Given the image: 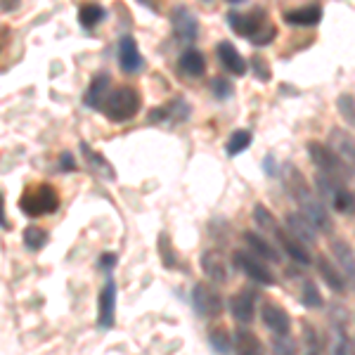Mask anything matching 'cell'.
Listing matches in <instances>:
<instances>
[{
    "mask_svg": "<svg viewBox=\"0 0 355 355\" xmlns=\"http://www.w3.org/2000/svg\"><path fill=\"white\" fill-rule=\"evenodd\" d=\"M0 48H3V43H0Z\"/></svg>",
    "mask_w": 355,
    "mask_h": 355,
    "instance_id": "681fc988",
    "label": "cell"
},
{
    "mask_svg": "<svg viewBox=\"0 0 355 355\" xmlns=\"http://www.w3.org/2000/svg\"><path fill=\"white\" fill-rule=\"evenodd\" d=\"M244 242L249 244L251 254H256L259 259L270 261V263H282V256H279V251L270 244V239L261 237V234H256V232H244Z\"/></svg>",
    "mask_w": 355,
    "mask_h": 355,
    "instance_id": "d6986e66",
    "label": "cell"
},
{
    "mask_svg": "<svg viewBox=\"0 0 355 355\" xmlns=\"http://www.w3.org/2000/svg\"><path fill=\"white\" fill-rule=\"evenodd\" d=\"M209 88L216 100H227V97L232 95V83L225 81V78H214V81L209 83Z\"/></svg>",
    "mask_w": 355,
    "mask_h": 355,
    "instance_id": "8d00e7d4",
    "label": "cell"
},
{
    "mask_svg": "<svg viewBox=\"0 0 355 355\" xmlns=\"http://www.w3.org/2000/svg\"><path fill=\"white\" fill-rule=\"evenodd\" d=\"M331 137H334V140H339V142H336L339 157H348V162H353V137L346 135L343 130H334Z\"/></svg>",
    "mask_w": 355,
    "mask_h": 355,
    "instance_id": "d590c367",
    "label": "cell"
},
{
    "mask_svg": "<svg viewBox=\"0 0 355 355\" xmlns=\"http://www.w3.org/2000/svg\"><path fill=\"white\" fill-rule=\"evenodd\" d=\"M331 206H334V211H339V214H346V216H353V192L346 190V185H341L339 190L331 194Z\"/></svg>",
    "mask_w": 355,
    "mask_h": 355,
    "instance_id": "f1b7e54d",
    "label": "cell"
},
{
    "mask_svg": "<svg viewBox=\"0 0 355 355\" xmlns=\"http://www.w3.org/2000/svg\"><path fill=\"white\" fill-rule=\"evenodd\" d=\"M140 105H142V97L135 88H130V85H119V88H114L112 93L102 100L100 110L105 112V116L110 119V121L123 123V121H130V119L140 112Z\"/></svg>",
    "mask_w": 355,
    "mask_h": 355,
    "instance_id": "7a4b0ae2",
    "label": "cell"
},
{
    "mask_svg": "<svg viewBox=\"0 0 355 355\" xmlns=\"http://www.w3.org/2000/svg\"><path fill=\"white\" fill-rule=\"evenodd\" d=\"M190 116V105L185 100H173L164 107H157L152 114H150V123H178V121H185Z\"/></svg>",
    "mask_w": 355,
    "mask_h": 355,
    "instance_id": "4fadbf2b",
    "label": "cell"
},
{
    "mask_svg": "<svg viewBox=\"0 0 355 355\" xmlns=\"http://www.w3.org/2000/svg\"><path fill=\"white\" fill-rule=\"evenodd\" d=\"M0 227L10 230V220H8V216H5V199H3V194H0Z\"/></svg>",
    "mask_w": 355,
    "mask_h": 355,
    "instance_id": "ee69618b",
    "label": "cell"
},
{
    "mask_svg": "<svg viewBox=\"0 0 355 355\" xmlns=\"http://www.w3.org/2000/svg\"><path fill=\"white\" fill-rule=\"evenodd\" d=\"M157 249H159V256H162L164 266H166V268H175L178 256H175L173 246H171V237H168V232H162V234H159V239H157Z\"/></svg>",
    "mask_w": 355,
    "mask_h": 355,
    "instance_id": "1f68e13d",
    "label": "cell"
},
{
    "mask_svg": "<svg viewBox=\"0 0 355 355\" xmlns=\"http://www.w3.org/2000/svg\"><path fill=\"white\" fill-rule=\"evenodd\" d=\"M249 145H251V133H249V130H234V133L227 137L225 152H227V157H237V154H242Z\"/></svg>",
    "mask_w": 355,
    "mask_h": 355,
    "instance_id": "f546056e",
    "label": "cell"
},
{
    "mask_svg": "<svg viewBox=\"0 0 355 355\" xmlns=\"http://www.w3.org/2000/svg\"><path fill=\"white\" fill-rule=\"evenodd\" d=\"M230 341H232V351H237V353H261L263 351V343L256 339V334L249 329L232 331Z\"/></svg>",
    "mask_w": 355,
    "mask_h": 355,
    "instance_id": "cb8c5ba5",
    "label": "cell"
},
{
    "mask_svg": "<svg viewBox=\"0 0 355 355\" xmlns=\"http://www.w3.org/2000/svg\"><path fill=\"white\" fill-rule=\"evenodd\" d=\"M284 171H287V173L291 175V180L287 178V187H289L291 197L299 202L301 214L313 223L315 230H320V232H331V230H334V223H331L327 209H324V204L320 202V199H315L313 194H311V190H308V185H306V180H303V175L294 168V166H287Z\"/></svg>",
    "mask_w": 355,
    "mask_h": 355,
    "instance_id": "6da1fadb",
    "label": "cell"
},
{
    "mask_svg": "<svg viewBox=\"0 0 355 355\" xmlns=\"http://www.w3.org/2000/svg\"><path fill=\"white\" fill-rule=\"evenodd\" d=\"M110 73H97L93 78V83H90L88 93H85V105L90 107V110H100L102 107V100H105L107 90H110Z\"/></svg>",
    "mask_w": 355,
    "mask_h": 355,
    "instance_id": "603a6c76",
    "label": "cell"
},
{
    "mask_svg": "<svg viewBox=\"0 0 355 355\" xmlns=\"http://www.w3.org/2000/svg\"><path fill=\"white\" fill-rule=\"evenodd\" d=\"M315 187H318V192L322 194V199H331V194L341 187V180L329 173H318L315 175Z\"/></svg>",
    "mask_w": 355,
    "mask_h": 355,
    "instance_id": "4dcf8cb0",
    "label": "cell"
},
{
    "mask_svg": "<svg viewBox=\"0 0 355 355\" xmlns=\"http://www.w3.org/2000/svg\"><path fill=\"white\" fill-rule=\"evenodd\" d=\"M275 351L277 353H294L296 351V343L289 339V334H279L277 339H275Z\"/></svg>",
    "mask_w": 355,
    "mask_h": 355,
    "instance_id": "60d3db41",
    "label": "cell"
},
{
    "mask_svg": "<svg viewBox=\"0 0 355 355\" xmlns=\"http://www.w3.org/2000/svg\"><path fill=\"white\" fill-rule=\"evenodd\" d=\"M227 3H232V5H237V3H242V0H227Z\"/></svg>",
    "mask_w": 355,
    "mask_h": 355,
    "instance_id": "c3c4849f",
    "label": "cell"
},
{
    "mask_svg": "<svg viewBox=\"0 0 355 355\" xmlns=\"http://www.w3.org/2000/svg\"><path fill=\"white\" fill-rule=\"evenodd\" d=\"M261 320H263V324H266V327L270 329L275 336L289 334V331H291L289 313L284 311L282 306H277V303H270V301L263 303V306H261Z\"/></svg>",
    "mask_w": 355,
    "mask_h": 355,
    "instance_id": "8fae6325",
    "label": "cell"
},
{
    "mask_svg": "<svg viewBox=\"0 0 355 355\" xmlns=\"http://www.w3.org/2000/svg\"><path fill=\"white\" fill-rule=\"evenodd\" d=\"M254 220H256V225H259L261 230H266V232H272L275 227L279 225V223L275 220L272 211H268L263 204H256V209H254Z\"/></svg>",
    "mask_w": 355,
    "mask_h": 355,
    "instance_id": "836d02e7",
    "label": "cell"
},
{
    "mask_svg": "<svg viewBox=\"0 0 355 355\" xmlns=\"http://www.w3.org/2000/svg\"><path fill=\"white\" fill-rule=\"evenodd\" d=\"M105 17H107L105 8L97 3H85L78 8V21H81V26H85V28H95Z\"/></svg>",
    "mask_w": 355,
    "mask_h": 355,
    "instance_id": "484cf974",
    "label": "cell"
},
{
    "mask_svg": "<svg viewBox=\"0 0 355 355\" xmlns=\"http://www.w3.org/2000/svg\"><path fill=\"white\" fill-rule=\"evenodd\" d=\"M322 19V8L320 5H303V8L287 10L284 12V21L291 26H315Z\"/></svg>",
    "mask_w": 355,
    "mask_h": 355,
    "instance_id": "ac0fdd59",
    "label": "cell"
},
{
    "mask_svg": "<svg viewBox=\"0 0 355 355\" xmlns=\"http://www.w3.org/2000/svg\"><path fill=\"white\" fill-rule=\"evenodd\" d=\"M19 209L24 211L28 218L50 216L60 209V192H57L50 182H36V185H31L21 194Z\"/></svg>",
    "mask_w": 355,
    "mask_h": 355,
    "instance_id": "3957f363",
    "label": "cell"
},
{
    "mask_svg": "<svg viewBox=\"0 0 355 355\" xmlns=\"http://www.w3.org/2000/svg\"><path fill=\"white\" fill-rule=\"evenodd\" d=\"M48 237L50 234L43 230V227H36V225H31V227H26L24 234H21V239H24V246L28 251H41L45 244H48Z\"/></svg>",
    "mask_w": 355,
    "mask_h": 355,
    "instance_id": "83f0119b",
    "label": "cell"
},
{
    "mask_svg": "<svg viewBox=\"0 0 355 355\" xmlns=\"http://www.w3.org/2000/svg\"><path fill=\"white\" fill-rule=\"evenodd\" d=\"M17 5H19V0H0V8H3L5 12H10V10H15Z\"/></svg>",
    "mask_w": 355,
    "mask_h": 355,
    "instance_id": "bcb514c9",
    "label": "cell"
},
{
    "mask_svg": "<svg viewBox=\"0 0 355 355\" xmlns=\"http://www.w3.org/2000/svg\"><path fill=\"white\" fill-rule=\"evenodd\" d=\"M266 175H277V168H275V159L272 157H266Z\"/></svg>",
    "mask_w": 355,
    "mask_h": 355,
    "instance_id": "f6af8a7d",
    "label": "cell"
},
{
    "mask_svg": "<svg viewBox=\"0 0 355 355\" xmlns=\"http://www.w3.org/2000/svg\"><path fill=\"white\" fill-rule=\"evenodd\" d=\"M202 270L206 277H211L214 282H227V277H230V272H227V261L223 259L220 251H204L202 254Z\"/></svg>",
    "mask_w": 355,
    "mask_h": 355,
    "instance_id": "2e32d148",
    "label": "cell"
},
{
    "mask_svg": "<svg viewBox=\"0 0 355 355\" xmlns=\"http://www.w3.org/2000/svg\"><path fill=\"white\" fill-rule=\"evenodd\" d=\"M192 308L199 318H218L223 313V296L209 284L199 282L192 289Z\"/></svg>",
    "mask_w": 355,
    "mask_h": 355,
    "instance_id": "8992f818",
    "label": "cell"
},
{
    "mask_svg": "<svg viewBox=\"0 0 355 355\" xmlns=\"http://www.w3.org/2000/svg\"><path fill=\"white\" fill-rule=\"evenodd\" d=\"M137 3H142L145 8L154 10V12H159V0H137Z\"/></svg>",
    "mask_w": 355,
    "mask_h": 355,
    "instance_id": "7dc6e473",
    "label": "cell"
},
{
    "mask_svg": "<svg viewBox=\"0 0 355 355\" xmlns=\"http://www.w3.org/2000/svg\"><path fill=\"white\" fill-rule=\"evenodd\" d=\"M272 234H275V239H277L279 246L284 249V254H287L291 261L301 263V266H311V263H313L311 251H308V246L303 244V242H299V239H296L294 234L287 232V230H282L279 225L275 227Z\"/></svg>",
    "mask_w": 355,
    "mask_h": 355,
    "instance_id": "30bf717a",
    "label": "cell"
},
{
    "mask_svg": "<svg viewBox=\"0 0 355 355\" xmlns=\"http://www.w3.org/2000/svg\"><path fill=\"white\" fill-rule=\"evenodd\" d=\"M251 69H254V73L261 78V81H270L272 73H270V69H268V62L263 60V57H259V55L251 57Z\"/></svg>",
    "mask_w": 355,
    "mask_h": 355,
    "instance_id": "f35d334b",
    "label": "cell"
},
{
    "mask_svg": "<svg viewBox=\"0 0 355 355\" xmlns=\"http://www.w3.org/2000/svg\"><path fill=\"white\" fill-rule=\"evenodd\" d=\"M171 26H173V33L178 41L182 43H192L197 41L199 36V21L197 17L190 8H185V5H178L173 10V15H171Z\"/></svg>",
    "mask_w": 355,
    "mask_h": 355,
    "instance_id": "52a82bcc",
    "label": "cell"
},
{
    "mask_svg": "<svg viewBox=\"0 0 355 355\" xmlns=\"http://www.w3.org/2000/svg\"><path fill=\"white\" fill-rule=\"evenodd\" d=\"M178 69L190 78H202L206 73V60L199 50L190 48L180 55V60H178Z\"/></svg>",
    "mask_w": 355,
    "mask_h": 355,
    "instance_id": "ffe728a7",
    "label": "cell"
},
{
    "mask_svg": "<svg viewBox=\"0 0 355 355\" xmlns=\"http://www.w3.org/2000/svg\"><path fill=\"white\" fill-rule=\"evenodd\" d=\"M301 303L306 308H311V311L324 306V299H322V294H320L318 284L311 282V279H306V282L301 284Z\"/></svg>",
    "mask_w": 355,
    "mask_h": 355,
    "instance_id": "4316f807",
    "label": "cell"
},
{
    "mask_svg": "<svg viewBox=\"0 0 355 355\" xmlns=\"http://www.w3.org/2000/svg\"><path fill=\"white\" fill-rule=\"evenodd\" d=\"M353 93H343L339 97V112H341V116L346 119V123L348 125H353L355 123V112H353Z\"/></svg>",
    "mask_w": 355,
    "mask_h": 355,
    "instance_id": "74e56055",
    "label": "cell"
},
{
    "mask_svg": "<svg viewBox=\"0 0 355 355\" xmlns=\"http://www.w3.org/2000/svg\"><path fill=\"white\" fill-rule=\"evenodd\" d=\"M318 270L331 291H339V294L346 291V277H343V272L336 270L334 263H331L327 256H318Z\"/></svg>",
    "mask_w": 355,
    "mask_h": 355,
    "instance_id": "44dd1931",
    "label": "cell"
},
{
    "mask_svg": "<svg viewBox=\"0 0 355 355\" xmlns=\"http://www.w3.org/2000/svg\"><path fill=\"white\" fill-rule=\"evenodd\" d=\"M60 168L62 171H67V173H71V171H76V159L71 157L69 152H64L60 157Z\"/></svg>",
    "mask_w": 355,
    "mask_h": 355,
    "instance_id": "7bdbcfd3",
    "label": "cell"
},
{
    "mask_svg": "<svg viewBox=\"0 0 355 355\" xmlns=\"http://www.w3.org/2000/svg\"><path fill=\"white\" fill-rule=\"evenodd\" d=\"M331 251H334L336 261H339L341 270L346 272L348 284H353V275H355V261H353V246L346 239H334L331 242Z\"/></svg>",
    "mask_w": 355,
    "mask_h": 355,
    "instance_id": "7402d4cb",
    "label": "cell"
},
{
    "mask_svg": "<svg viewBox=\"0 0 355 355\" xmlns=\"http://www.w3.org/2000/svg\"><path fill=\"white\" fill-rule=\"evenodd\" d=\"M116 263H119V256H116V254H112V251H107V254H102V256H100L97 266H100L105 272H112L114 268H116Z\"/></svg>",
    "mask_w": 355,
    "mask_h": 355,
    "instance_id": "b9f144b4",
    "label": "cell"
},
{
    "mask_svg": "<svg viewBox=\"0 0 355 355\" xmlns=\"http://www.w3.org/2000/svg\"><path fill=\"white\" fill-rule=\"evenodd\" d=\"M284 223H287L289 232L294 234L299 242H303L306 246H315V244H318V230H315L313 223L308 220L303 214H287Z\"/></svg>",
    "mask_w": 355,
    "mask_h": 355,
    "instance_id": "9a60e30c",
    "label": "cell"
},
{
    "mask_svg": "<svg viewBox=\"0 0 355 355\" xmlns=\"http://www.w3.org/2000/svg\"><path fill=\"white\" fill-rule=\"evenodd\" d=\"M218 60H220V64L227 69V71L234 73V76H244V73H246L244 57L239 55V50L234 48L230 41H220L218 43Z\"/></svg>",
    "mask_w": 355,
    "mask_h": 355,
    "instance_id": "e0dca14e",
    "label": "cell"
},
{
    "mask_svg": "<svg viewBox=\"0 0 355 355\" xmlns=\"http://www.w3.org/2000/svg\"><path fill=\"white\" fill-rule=\"evenodd\" d=\"M227 24L232 26V31H237L239 36L249 38L254 31L266 24V10L263 8H254L249 12H227Z\"/></svg>",
    "mask_w": 355,
    "mask_h": 355,
    "instance_id": "9c48e42d",
    "label": "cell"
},
{
    "mask_svg": "<svg viewBox=\"0 0 355 355\" xmlns=\"http://www.w3.org/2000/svg\"><path fill=\"white\" fill-rule=\"evenodd\" d=\"M81 152H83L85 162L90 164V168H93L95 173H100L102 178H107V180H114V168L110 166V162L102 157V154H97V152L90 150L88 142H81Z\"/></svg>",
    "mask_w": 355,
    "mask_h": 355,
    "instance_id": "d4e9b609",
    "label": "cell"
},
{
    "mask_svg": "<svg viewBox=\"0 0 355 355\" xmlns=\"http://www.w3.org/2000/svg\"><path fill=\"white\" fill-rule=\"evenodd\" d=\"M114 313H116V284H114V279H107L105 289L97 296V327L112 329Z\"/></svg>",
    "mask_w": 355,
    "mask_h": 355,
    "instance_id": "ba28073f",
    "label": "cell"
},
{
    "mask_svg": "<svg viewBox=\"0 0 355 355\" xmlns=\"http://www.w3.org/2000/svg\"><path fill=\"white\" fill-rule=\"evenodd\" d=\"M275 36H277V26L275 24H263L259 31H254L249 36V41L254 43V45H259V48H263V45H268V43H272L275 41Z\"/></svg>",
    "mask_w": 355,
    "mask_h": 355,
    "instance_id": "e575fe53",
    "label": "cell"
},
{
    "mask_svg": "<svg viewBox=\"0 0 355 355\" xmlns=\"http://www.w3.org/2000/svg\"><path fill=\"white\" fill-rule=\"evenodd\" d=\"M209 343H211V348L214 351H218V353H227V351H232V341H230V331L227 329H211V334H209Z\"/></svg>",
    "mask_w": 355,
    "mask_h": 355,
    "instance_id": "d6a6232c",
    "label": "cell"
},
{
    "mask_svg": "<svg viewBox=\"0 0 355 355\" xmlns=\"http://www.w3.org/2000/svg\"><path fill=\"white\" fill-rule=\"evenodd\" d=\"M308 157L311 162L318 166L320 171H327L329 175H346V164H343V157H339L329 145H322L318 140H311L306 145Z\"/></svg>",
    "mask_w": 355,
    "mask_h": 355,
    "instance_id": "5b68a950",
    "label": "cell"
},
{
    "mask_svg": "<svg viewBox=\"0 0 355 355\" xmlns=\"http://www.w3.org/2000/svg\"><path fill=\"white\" fill-rule=\"evenodd\" d=\"M256 291L242 289L230 299V313L239 324H251L256 318Z\"/></svg>",
    "mask_w": 355,
    "mask_h": 355,
    "instance_id": "7c38bea8",
    "label": "cell"
},
{
    "mask_svg": "<svg viewBox=\"0 0 355 355\" xmlns=\"http://www.w3.org/2000/svg\"><path fill=\"white\" fill-rule=\"evenodd\" d=\"M303 331H306L308 348H311V351H320V348H322V341H320V336H318V331H315L313 324L303 322Z\"/></svg>",
    "mask_w": 355,
    "mask_h": 355,
    "instance_id": "ab89813d",
    "label": "cell"
},
{
    "mask_svg": "<svg viewBox=\"0 0 355 355\" xmlns=\"http://www.w3.org/2000/svg\"><path fill=\"white\" fill-rule=\"evenodd\" d=\"M234 266L242 270L246 277L254 279V282L263 284V287H275L277 284V279H275V275L270 272V268L266 266V261L259 259L256 254H251V251H234Z\"/></svg>",
    "mask_w": 355,
    "mask_h": 355,
    "instance_id": "277c9868",
    "label": "cell"
},
{
    "mask_svg": "<svg viewBox=\"0 0 355 355\" xmlns=\"http://www.w3.org/2000/svg\"><path fill=\"white\" fill-rule=\"evenodd\" d=\"M119 64L125 73H137L142 69V55L140 48H137V41L133 36H123L121 43H119Z\"/></svg>",
    "mask_w": 355,
    "mask_h": 355,
    "instance_id": "5bb4252c",
    "label": "cell"
}]
</instances>
